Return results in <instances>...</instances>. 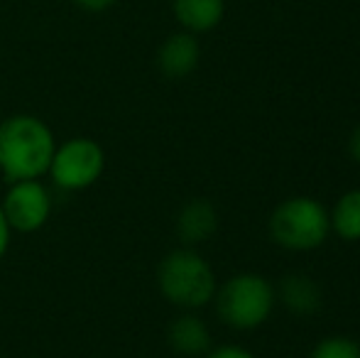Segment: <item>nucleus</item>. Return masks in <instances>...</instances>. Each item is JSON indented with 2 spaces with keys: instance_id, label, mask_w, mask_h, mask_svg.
<instances>
[{
  "instance_id": "obj_14",
  "label": "nucleus",
  "mask_w": 360,
  "mask_h": 358,
  "mask_svg": "<svg viewBox=\"0 0 360 358\" xmlns=\"http://www.w3.org/2000/svg\"><path fill=\"white\" fill-rule=\"evenodd\" d=\"M206 358H255L250 351L240 349V346H221V349L211 351Z\"/></svg>"
},
{
  "instance_id": "obj_12",
  "label": "nucleus",
  "mask_w": 360,
  "mask_h": 358,
  "mask_svg": "<svg viewBox=\"0 0 360 358\" xmlns=\"http://www.w3.org/2000/svg\"><path fill=\"white\" fill-rule=\"evenodd\" d=\"M331 226L346 241L360 238V189H353L338 199L331 216Z\"/></svg>"
},
{
  "instance_id": "obj_16",
  "label": "nucleus",
  "mask_w": 360,
  "mask_h": 358,
  "mask_svg": "<svg viewBox=\"0 0 360 358\" xmlns=\"http://www.w3.org/2000/svg\"><path fill=\"white\" fill-rule=\"evenodd\" d=\"M79 8L89 10V13H103V10H108L110 5H115L118 0H74Z\"/></svg>"
},
{
  "instance_id": "obj_4",
  "label": "nucleus",
  "mask_w": 360,
  "mask_h": 358,
  "mask_svg": "<svg viewBox=\"0 0 360 358\" xmlns=\"http://www.w3.org/2000/svg\"><path fill=\"white\" fill-rule=\"evenodd\" d=\"M331 219L316 199L294 196L282 201L270 221V231L280 245L289 250H314L326 241Z\"/></svg>"
},
{
  "instance_id": "obj_15",
  "label": "nucleus",
  "mask_w": 360,
  "mask_h": 358,
  "mask_svg": "<svg viewBox=\"0 0 360 358\" xmlns=\"http://www.w3.org/2000/svg\"><path fill=\"white\" fill-rule=\"evenodd\" d=\"M10 236H13V229H10L8 219H5L3 209H0V260L5 258V253L10 248Z\"/></svg>"
},
{
  "instance_id": "obj_3",
  "label": "nucleus",
  "mask_w": 360,
  "mask_h": 358,
  "mask_svg": "<svg viewBox=\"0 0 360 358\" xmlns=\"http://www.w3.org/2000/svg\"><path fill=\"white\" fill-rule=\"evenodd\" d=\"M275 305V290L265 277L243 272L218 290V317L233 329H255L270 317Z\"/></svg>"
},
{
  "instance_id": "obj_7",
  "label": "nucleus",
  "mask_w": 360,
  "mask_h": 358,
  "mask_svg": "<svg viewBox=\"0 0 360 358\" xmlns=\"http://www.w3.org/2000/svg\"><path fill=\"white\" fill-rule=\"evenodd\" d=\"M201 57L199 42H196L194 32H176L167 37L157 54V64L160 72L169 79H184L196 69Z\"/></svg>"
},
{
  "instance_id": "obj_2",
  "label": "nucleus",
  "mask_w": 360,
  "mask_h": 358,
  "mask_svg": "<svg viewBox=\"0 0 360 358\" xmlns=\"http://www.w3.org/2000/svg\"><path fill=\"white\" fill-rule=\"evenodd\" d=\"M160 292L176 307L196 309L216 295V275L196 250H172L157 270Z\"/></svg>"
},
{
  "instance_id": "obj_13",
  "label": "nucleus",
  "mask_w": 360,
  "mask_h": 358,
  "mask_svg": "<svg viewBox=\"0 0 360 358\" xmlns=\"http://www.w3.org/2000/svg\"><path fill=\"white\" fill-rule=\"evenodd\" d=\"M311 358H360V346L346 336H331L314 349Z\"/></svg>"
},
{
  "instance_id": "obj_5",
  "label": "nucleus",
  "mask_w": 360,
  "mask_h": 358,
  "mask_svg": "<svg viewBox=\"0 0 360 358\" xmlns=\"http://www.w3.org/2000/svg\"><path fill=\"white\" fill-rule=\"evenodd\" d=\"M105 170V153L91 138H69L54 148L49 177L64 191H81L96 184Z\"/></svg>"
},
{
  "instance_id": "obj_17",
  "label": "nucleus",
  "mask_w": 360,
  "mask_h": 358,
  "mask_svg": "<svg viewBox=\"0 0 360 358\" xmlns=\"http://www.w3.org/2000/svg\"><path fill=\"white\" fill-rule=\"evenodd\" d=\"M351 153H353V158L360 162V128L353 133V138H351Z\"/></svg>"
},
{
  "instance_id": "obj_10",
  "label": "nucleus",
  "mask_w": 360,
  "mask_h": 358,
  "mask_svg": "<svg viewBox=\"0 0 360 358\" xmlns=\"http://www.w3.org/2000/svg\"><path fill=\"white\" fill-rule=\"evenodd\" d=\"M172 8L189 32H209L223 20L226 0H172Z\"/></svg>"
},
{
  "instance_id": "obj_8",
  "label": "nucleus",
  "mask_w": 360,
  "mask_h": 358,
  "mask_svg": "<svg viewBox=\"0 0 360 358\" xmlns=\"http://www.w3.org/2000/svg\"><path fill=\"white\" fill-rule=\"evenodd\" d=\"M218 216L211 201L206 199H191L184 204V209L176 216V234L186 245L204 243L216 234Z\"/></svg>"
},
{
  "instance_id": "obj_11",
  "label": "nucleus",
  "mask_w": 360,
  "mask_h": 358,
  "mask_svg": "<svg viewBox=\"0 0 360 358\" xmlns=\"http://www.w3.org/2000/svg\"><path fill=\"white\" fill-rule=\"evenodd\" d=\"M280 300L294 314H314L321 305V290L311 277L294 272V275L282 277L280 282Z\"/></svg>"
},
{
  "instance_id": "obj_1",
  "label": "nucleus",
  "mask_w": 360,
  "mask_h": 358,
  "mask_svg": "<svg viewBox=\"0 0 360 358\" xmlns=\"http://www.w3.org/2000/svg\"><path fill=\"white\" fill-rule=\"evenodd\" d=\"M54 133L37 115L18 113L0 123V174L13 181L39 179L49 172Z\"/></svg>"
},
{
  "instance_id": "obj_6",
  "label": "nucleus",
  "mask_w": 360,
  "mask_h": 358,
  "mask_svg": "<svg viewBox=\"0 0 360 358\" xmlns=\"http://www.w3.org/2000/svg\"><path fill=\"white\" fill-rule=\"evenodd\" d=\"M10 229L18 234H34L49 221L52 214V194L39 179L13 181L0 201Z\"/></svg>"
},
{
  "instance_id": "obj_9",
  "label": "nucleus",
  "mask_w": 360,
  "mask_h": 358,
  "mask_svg": "<svg viewBox=\"0 0 360 358\" xmlns=\"http://www.w3.org/2000/svg\"><path fill=\"white\" fill-rule=\"evenodd\" d=\"M169 346L176 354L184 356H201L209 351L211 346V334L206 329V324L194 314H181L172 321L169 331H167Z\"/></svg>"
}]
</instances>
